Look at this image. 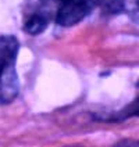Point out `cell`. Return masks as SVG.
Instances as JSON below:
<instances>
[{"instance_id":"5","label":"cell","mask_w":139,"mask_h":147,"mask_svg":"<svg viewBox=\"0 0 139 147\" xmlns=\"http://www.w3.org/2000/svg\"><path fill=\"white\" fill-rule=\"evenodd\" d=\"M68 0H35V10H41L43 13H46L52 18L54 16V11L57 10L58 6H61L63 3H66Z\"/></svg>"},{"instance_id":"1","label":"cell","mask_w":139,"mask_h":147,"mask_svg":"<svg viewBox=\"0 0 139 147\" xmlns=\"http://www.w3.org/2000/svg\"><path fill=\"white\" fill-rule=\"evenodd\" d=\"M20 42L13 35L0 36V106L13 103L20 92L17 57Z\"/></svg>"},{"instance_id":"3","label":"cell","mask_w":139,"mask_h":147,"mask_svg":"<svg viewBox=\"0 0 139 147\" xmlns=\"http://www.w3.org/2000/svg\"><path fill=\"white\" fill-rule=\"evenodd\" d=\"M50 22V17L41 10L32 8L26 16L24 21V31L29 35H39L42 33Z\"/></svg>"},{"instance_id":"6","label":"cell","mask_w":139,"mask_h":147,"mask_svg":"<svg viewBox=\"0 0 139 147\" xmlns=\"http://www.w3.org/2000/svg\"><path fill=\"white\" fill-rule=\"evenodd\" d=\"M114 147H138V142L136 140H123L117 143Z\"/></svg>"},{"instance_id":"4","label":"cell","mask_w":139,"mask_h":147,"mask_svg":"<svg viewBox=\"0 0 139 147\" xmlns=\"http://www.w3.org/2000/svg\"><path fill=\"white\" fill-rule=\"evenodd\" d=\"M98 6L110 16L120 13H130L136 16L138 0H98Z\"/></svg>"},{"instance_id":"2","label":"cell","mask_w":139,"mask_h":147,"mask_svg":"<svg viewBox=\"0 0 139 147\" xmlns=\"http://www.w3.org/2000/svg\"><path fill=\"white\" fill-rule=\"evenodd\" d=\"M98 6V0H68L54 11V22L60 26H74L88 17Z\"/></svg>"}]
</instances>
